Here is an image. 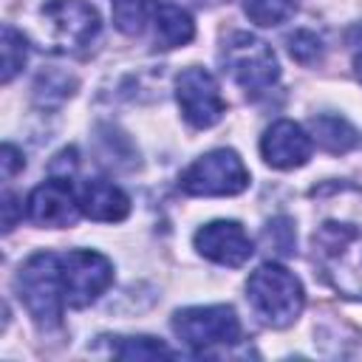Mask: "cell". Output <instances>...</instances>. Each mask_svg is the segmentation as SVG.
Instances as JSON below:
<instances>
[{
    "instance_id": "obj_2",
    "label": "cell",
    "mask_w": 362,
    "mask_h": 362,
    "mask_svg": "<svg viewBox=\"0 0 362 362\" xmlns=\"http://www.w3.org/2000/svg\"><path fill=\"white\" fill-rule=\"evenodd\" d=\"M246 300L252 311L272 328L291 325L305 303L300 280L280 263H263L249 274Z\"/></svg>"
},
{
    "instance_id": "obj_20",
    "label": "cell",
    "mask_w": 362,
    "mask_h": 362,
    "mask_svg": "<svg viewBox=\"0 0 362 362\" xmlns=\"http://www.w3.org/2000/svg\"><path fill=\"white\" fill-rule=\"evenodd\" d=\"M288 54L291 59H297L300 65H314L320 57H322V40L314 34V31H294L288 37Z\"/></svg>"
},
{
    "instance_id": "obj_8",
    "label": "cell",
    "mask_w": 362,
    "mask_h": 362,
    "mask_svg": "<svg viewBox=\"0 0 362 362\" xmlns=\"http://www.w3.org/2000/svg\"><path fill=\"white\" fill-rule=\"evenodd\" d=\"M59 280L65 303L71 308H85L113 283V266L99 252L71 249L59 255Z\"/></svg>"
},
{
    "instance_id": "obj_5",
    "label": "cell",
    "mask_w": 362,
    "mask_h": 362,
    "mask_svg": "<svg viewBox=\"0 0 362 362\" xmlns=\"http://www.w3.org/2000/svg\"><path fill=\"white\" fill-rule=\"evenodd\" d=\"M40 17L51 51H82L99 34V11L85 0H45Z\"/></svg>"
},
{
    "instance_id": "obj_6",
    "label": "cell",
    "mask_w": 362,
    "mask_h": 362,
    "mask_svg": "<svg viewBox=\"0 0 362 362\" xmlns=\"http://www.w3.org/2000/svg\"><path fill=\"white\" fill-rule=\"evenodd\" d=\"M173 331L195 354H209L240 339V320L229 305H195L173 317Z\"/></svg>"
},
{
    "instance_id": "obj_9",
    "label": "cell",
    "mask_w": 362,
    "mask_h": 362,
    "mask_svg": "<svg viewBox=\"0 0 362 362\" xmlns=\"http://www.w3.org/2000/svg\"><path fill=\"white\" fill-rule=\"evenodd\" d=\"M175 99L181 105L184 119L198 130H206L215 122H221V116L226 110V102L221 96V88H218L215 76L206 68H195V65L184 68L178 74Z\"/></svg>"
},
{
    "instance_id": "obj_3",
    "label": "cell",
    "mask_w": 362,
    "mask_h": 362,
    "mask_svg": "<svg viewBox=\"0 0 362 362\" xmlns=\"http://www.w3.org/2000/svg\"><path fill=\"white\" fill-rule=\"evenodd\" d=\"M14 286L31 320L40 328H57L62 322V311L68 303H65L62 280H59V255L54 252L31 255L17 272Z\"/></svg>"
},
{
    "instance_id": "obj_10",
    "label": "cell",
    "mask_w": 362,
    "mask_h": 362,
    "mask_svg": "<svg viewBox=\"0 0 362 362\" xmlns=\"http://www.w3.org/2000/svg\"><path fill=\"white\" fill-rule=\"evenodd\" d=\"M79 212V198H74L68 175H54L42 181L25 201V215L37 226H74Z\"/></svg>"
},
{
    "instance_id": "obj_11",
    "label": "cell",
    "mask_w": 362,
    "mask_h": 362,
    "mask_svg": "<svg viewBox=\"0 0 362 362\" xmlns=\"http://www.w3.org/2000/svg\"><path fill=\"white\" fill-rule=\"evenodd\" d=\"M195 249L206 260H212L218 266H229V269L243 266L255 252L249 235L243 232V226L238 221H212V223L201 226L195 232Z\"/></svg>"
},
{
    "instance_id": "obj_24",
    "label": "cell",
    "mask_w": 362,
    "mask_h": 362,
    "mask_svg": "<svg viewBox=\"0 0 362 362\" xmlns=\"http://www.w3.org/2000/svg\"><path fill=\"white\" fill-rule=\"evenodd\" d=\"M354 71H356V79L362 82V42L356 45V54H354Z\"/></svg>"
},
{
    "instance_id": "obj_21",
    "label": "cell",
    "mask_w": 362,
    "mask_h": 362,
    "mask_svg": "<svg viewBox=\"0 0 362 362\" xmlns=\"http://www.w3.org/2000/svg\"><path fill=\"white\" fill-rule=\"evenodd\" d=\"M266 240L280 252V255H291L294 252V229L288 218H277L266 226Z\"/></svg>"
},
{
    "instance_id": "obj_12",
    "label": "cell",
    "mask_w": 362,
    "mask_h": 362,
    "mask_svg": "<svg viewBox=\"0 0 362 362\" xmlns=\"http://www.w3.org/2000/svg\"><path fill=\"white\" fill-rule=\"evenodd\" d=\"M260 153L269 167L274 170H294L303 167L311 158V136L291 119L274 122L263 139H260Z\"/></svg>"
},
{
    "instance_id": "obj_22",
    "label": "cell",
    "mask_w": 362,
    "mask_h": 362,
    "mask_svg": "<svg viewBox=\"0 0 362 362\" xmlns=\"http://www.w3.org/2000/svg\"><path fill=\"white\" fill-rule=\"evenodd\" d=\"M3 175L11 178L17 170H23V153L14 147V144H3Z\"/></svg>"
},
{
    "instance_id": "obj_15",
    "label": "cell",
    "mask_w": 362,
    "mask_h": 362,
    "mask_svg": "<svg viewBox=\"0 0 362 362\" xmlns=\"http://www.w3.org/2000/svg\"><path fill=\"white\" fill-rule=\"evenodd\" d=\"M308 127H311V141H317L328 153L339 156V153H348L356 147V130L342 116L320 113V116H311Z\"/></svg>"
},
{
    "instance_id": "obj_13",
    "label": "cell",
    "mask_w": 362,
    "mask_h": 362,
    "mask_svg": "<svg viewBox=\"0 0 362 362\" xmlns=\"http://www.w3.org/2000/svg\"><path fill=\"white\" fill-rule=\"evenodd\" d=\"M79 209L85 218L90 221H122L127 218L130 212V198L110 181L105 178H93V181H85L82 189H79Z\"/></svg>"
},
{
    "instance_id": "obj_18",
    "label": "cell",
    "mask_w": 362,
    "mask_h": 362,
    "mask_svg": "<svg viewBox=\"0 0 362 362\" xmlns=\"http://www.w3.org/2000/svg\"><path fill=\"white\" fill-rule=\"evenodd\" d=\"M3 85H8L14 79V74L25 65V57H28V42L25 37L11 28V25H3Z\"/></svg>"
},
{
    "instance_id": "obj_17",
    "label": "cell",
    "mask_w": 362,
    "mask_h": 362,
    "mask_svg": "<svg viewBox=\"0 0 362 362\" xmlns=\"http://www.w3.org/2000/svg\"><path fill=\"white\" fill-rule=\"evenodd\" d=\"M297 8V0H243V11L257 25L286 23Z\"/></svg>"
},
{
    "instance_id": "obj_16",
    "label": "cell",
    "mask_w": 362,
    "mask_h": 362,
    "mask_svg": "<svg viewBox=\"0 0 362 362\" xmlns=\"http://www.w3.org/2000/svg\"><path fill=\"white\" fill-rule=\"evenodd\" d=\"M156 0H113V23L124 34H141L144 23L153 20Z\"/></svg>"
},
{
    "instance_id": "obj_19",
    "label": "cell",
    "mask_w": 362,
    "mask_h": 362,
    "mask_svg": "<svg viewBox=\"0 0 362 362\" xmlns=\"http://www.w3.org/2000/svg\"><path fill=\"white\" fill-rule=\"evenodd\" d=\"M119 359H156V356H175L161 339L153 337H119V345L113 348Z\"/></svg>"
},
{
    "instance_id": "obj_7",
    "label": "cell",
    "mask_w": 362,
    "mask_h": 362,
    "mask_svg": "<svg viewBox=\"0 0 362 362\" xmlns=\"http://www.w3.org/2000/svg\"><path fill=\"white\" fill-rule=\"evenodd\" d=\"M187 195H238L249 187V170L235 150H212L195 158L178 178Z\"/></svg>"
},
{
    "instance_id": "obj_23",
    "label": "cell",
    "mask_w": 362,
    "mask_h": 362,
    "mask_svg": "<svg viewBox=\"0 0 362 362\" xmlns=\"http://www.w3.org/2000/svg\"><path fill=\"white\" fill-rule=\"evenodd\" d=\"M59 82H62V90H59V93H62V96H68V93H71V88H74V82H71L65 74H62V79H59ZM37 85H45L48 90H54V85H51V76H48V74H42Z\"/></svg>"
},
{
    "instance_id": "obj_1",
    "label": "cell",
    "mask_w": 362,
    "mask_h": 362,
    "mask_svg": "<svg viewBox=\"0 0 362 362\" xmlns=\"http://www.w3.org/2000/svg\"><path fill=\"white\" fill-rule=\"evenodd\" d=\"M322 277L345 297L362 300V201H339L311 232Z\"/></svg>"
},
{
    "instance_id": "obj_4",
    "label": "cell",
    "mask_w": 362,
    "mask_h": 362,
    "mask_svg": "<svg viewBox=\"0 0 362 362\" xmlns=\"http://www.w3.org/2000/svg\"><path fill=\"white\" fill-rule=\"evenodd\" d=\"M221 59L229 76L252 96L266 93L280 79V65H277L274 51L249 31H235L223 42Z\"/></svg>"
},
{
    "instance_id": "obj_14",
    "label": "cell",
    "mask_w": 362,
    "mask_h": 362,
    "mask_svg": "<svg viewBox=\"0 0 362 362\" xmlns=\"http://www.w3.org/2000/svg\"><path fill=\"white\" fill-rule=\"evenodd\" d=\"M153 25H156V42H158V48L187 45L195 37L192 17L181 6H175L170 0H156V6H153Z\"/></svg>"
}]
</instances>
